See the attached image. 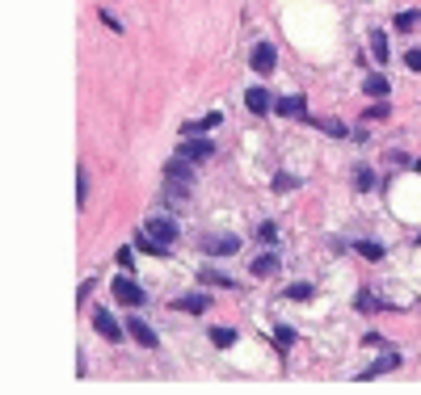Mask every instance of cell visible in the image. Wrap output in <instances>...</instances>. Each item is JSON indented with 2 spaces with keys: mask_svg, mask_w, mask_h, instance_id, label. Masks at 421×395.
<instances>
[{
  "mask_svg": "<svg viewBox=\"0 0 421 395\" xmlns=\"http://www.w3.org/2000/svg\"><path fill=\"white\" fill-rule=\"evenodd\" d=\"M210 341H215L220 349H228V345H236V332L232 328H210Z\"/></svg>",
  "mask_w": 421,
  "mask_h": 395,
  "instance_id": "cell-19",
  "label": "cell"
},
{
  "mask_svg": "<svg viewBox=\"0 0 421 395\" xmlns=\"http://www.w3.org/2000/svg\"><path fill=\"white\" fill-rule=\"evenodd\" d=\"M404 64H409V72H421V50H409Z\"/></svg>",
  "mask_w": 421,
  "mask_h": 395,
  "instance_id": "cell-31",
  "label": "cell"
},
{
  "mask_svg": "<svg viewBox=\"0 0 421 395\" xmlns=\"http://www.w3.org/2000/svg\"><path fill=\"white\" fill-rule=\"evenodd\" d=\"M417 26H421V13L417 9H409V13L396 17V30H417Z\"/></svg>",
  "mask_w": 421,
  "mask_h": 395,
  "instance_id": "cell-21",
  "label": "cell"
},
{
  "mask_svg": "<svg viewBox=\"0 0 421 395\" xmlns=\"http://www.w3.org/2000/svg\"><path fill=\"white\" fill-rule=\"evenodd\" d=\"M257 240H261V244H274V240H278V228H274V223H261V228H257Z\"/></svg>",
  "mask_w": 421,
  "mask_h": 395,
  "instance_id": "cell-25",
  "label": "cell"
},
{
  "mask_svg": "<svg viewBox=\"0 0 421 395\" xmlns=\"http://www.w3.org/2000/svg\"><path fill=\"white\" fill-rule=\"evenodd\" d=\"M270 185H274V190H295L299 181H295L291 173H274V181H270Z\"/></svg>",
  "mask_w": 421,
  "mask_h": 395,
  "instance_id": "cell-27",
  "label": "cell"
},
{
  "mask_svg": "<svg viewBox=\"0 0 421 395\" xmlns=\"http://www.w3.org/2000/svg\"><path fill=\"white\" fill-rule=\"evenodd\" d=\"M220 122H224V114H220V109H210V114H202L198 122H186V127H181V135H198V131H215Z\"/></svg>",
  "mask_w": 421,
  "mask_h": 395,
  "instance_id": "cell-12",
  "label": "cell"
},
{
  "mask_svg": "<svg viewBox=\"0 0 421 395\" xmlns=\"http://www.w3.org/2000/svg\"><path fill=\"white\" fill-rule=\"evenodd\" d=\"M388 114H392V109H388V101H379V105H371V109H366L362 118H366V122H384Z\"/></svg>",
  "mask_w": 421,
  "mask_h": 395,
  "instance_id": "cell-23",
  "label": "cell"
},
{
  "mask_svg": "<svg viewBox=\"0 0 421 395\" xmlns=\"http://www.w3.org/2000/svg\"><path fill=\"white\" fill-rule=\"evenodd\" d=\"M274 64H278V50H274L270 42H257V46H253V72H257V76H270Z\"/></svg>",
  "mask_w": 421,
  "mask_h": 395,
  "instance_id": "cell-4",
  "label": "cell"
},
{
  "mask_svg": "<svg viewBox=\"0 0 421 395\" xmlns=\"http://www.w3.org/2000/svg\"><path fill=\"white\" fill-rule=\"evenodd\" d=\"M165 177H169L173 185H181V190H186V185L194 181V173H190V160H181V156H177V160H169V168H165Z\"/></svg>",
  "mask_w": 421,
  "mask_h": 395,
  "instance_id": "cell-10",
  "label": "cell"
},
{
  "mask_svg": "<svg viewBox=\"0 0 421 395\" xmlns=\"http://www.w3.org/2000/svg\"><path fill=\"white\" fill-rule=\"evenodd\" d=\"M206 307H210L206 295H181V299H173V311H194V315H198V311H206Z\"/></svg>",
  "mask_w": 421,
  "mask_h": 395,
  "instance_id": "cell-14",
  "label": "cell"
},
{
  "mask_svg": "<svg viewBox=\"0 0 421 395\" xmlns=\"http://www.w3.org/2000/svg\"><path fill=\"white\" fill-rule=\"evenodd\" d=\"M93 328H97V332H101L110 345H114V341H123V328H118V320H114L110 311H105V307H97V311H93Z\"/></svg>",
  "mask_w": 421,
  "mask_h": 395,
  "instance_id": "cell-5",
  "label": "cell"
},
{
  "mask_svg": "<svg viewBox=\"0 0 421 395\" xmlns=\"http://www.w3.org/2000/svg\"><path fill=\"white\" fill-rule=\"evenodd\" d=\"M354 248H358V252H362L366 261H379V257H384V244H375V240H358Z\"/></svg>",
  "mask_w": 421,
  "mask_h": 395,
  "instance_id": "cell-18",
  "label": "cell"
},
{
  "mask_svg": "<svg viewBox=\"0 0 421 395\" xmlns=\"http://www.w3.org/2000/svg\"><path fill=\"white\" fill-rule=\"evenodd\" d=\"M362 89L371 93V97H388V76H384V72H375V76H366V80H362Z\"/></svg>",
  "mask_w": 421,
  "mask_h": 395,
  "instance_id": "cell-16",
  "label": "cell"
},
{
  "mask_svg": "<svg viewBox=\"0 0 421 395\" xmlns=\"http://www.w3.org/2000/svg\"><path fill=\"white\" fill-rule=\"evenodd\" d=\"M274 114H283V118H307V101L303 97H274Z\"/></svg>",
  "mask_w": 421,
  "mask_h": 395,
  "instance_id": "cell-7",
  "label": "cell"
},
{
  "mask_svg": "<svg viewBox=\"0 0 421 395\" xmlns=\"http://www.w3.org/2000/svg\"><path fill=\"white\" fill-rule=\"evenodd\" d=\"M375 185V173L371 168H358V190H371Z\"/></svg>",
  "mask_w": 421,
  "mask_h": 395,
  "instance_id": "cell-28",
  "label": "cell"
},
{
  "mask_svg": "<svg viewBox=\"0 0 421 395\" xmlns=\"http://www.w3.org/2000/svg\"><path fill=\"white\" fill-rule=\"evenodd\" d=\"M135 244H139V248H143V252H147V257H165V252H169V248H165V244H161V240H152V236H147V232H143V228H139V240H135Z\"/></svg>",
  "mask_w": 421,
  "mask_h": 395,
  "instance_id": "cell-17",
  "label": "cell"
},
{
  "mask_svg": "<svg viewBox=\"0 0 421 395\" xmlns=\"http://www.w3.org/2000/svg\"><path fill=\"white\" fill-rule=\"evenodd\" d=\"M371 55H375V59H379V64H384V59H388V38H384V34H379V30H375V34H371Z\"/></svg>",
  "mask_w": 421,
  "mask_h": 395,
  "instance_id": "cell-20",
  "label": "cell"
},
{
  "mask_svg": "<svg viewBox=\"0 0 421 395\" xmlns=\"http://www.w3.org/2000/svg\"><path fill=\"white\" fill-rule=\"evenodd\" d=\"M303 122H312V127H321L325 135H333V139H346V122H337V118H303Z\"/></svg>",
  "mask_w": 421,
  "mask_h": 395,
  "instance_id": "cell-15",
  "label": "cell"
},
{
  "mask_svg": "<svg viewBox=\"0 0 421 395\" xmlns=\"http://www.w3.org/2000/svg\"><path fill=\"white\" fill-rule=\"evenodd\" d=\"M127 332L135 336V341H139L143 349H156V332L143 324V315H131V320H127Z\"/></svg>",
  "mask_w": 421,
  "mask_h": 395,
  "instance_id": "cell-9",
  "label": "cell"
},
{
  "mask_svg": "<svg viewBox=\"0 0 421 395\" xmlns=\"http://www.w3.org/2000/svg\"><path fill=\"white\" fill-rule=\"evenodd\" d=\"M274 345H283V349H287V345H295V328L278 324V328H274Z\"/></svg>",
  "mask_w": 421,
  "mask_h": 395,
  "instance_id": "cell-22",
  "label": "cell"
},
{
  "mask_svg": "<svg viewBox=\"0 0 421 395\" xmlns=\"http://www.w3.org/2000/svg\"><path fill=\"white\" fill-rule=\"evenodd\" d=\"M210 151H215V143H210V139H194V135H186V139L177 143V156H181V160H190V164L210 160Z\"/></svg>",
  "mask_w": 421,
  "mask_h": 395,
  "instance_id": "cell-3",
  "label": "cell"
},
{
  "mask_svg": "<svg viewBox=\"0 0 421 395\" xmlns=\"http://www.w3.org/2000/svg\"><path fill=\"white\" fill-rule=\"evenodd\" d=\"M236 248H240L236 236H202V252H206V257H228V252H236Z\"/></svg>",
  "mask_w": 421,
  "mask_h": 395,
  "instance_id": "cell-6",
  "label": "cell"
},
{
  "mask_svg": "<svg viewBox=\"0 0 421 395\" xmlns=\"http://www.w3.org/2000/svg\"><path fill=\"white\" fill-rule=\"evenodd\" d=\"M316 291H312V282H299V286H291L287 291V299H295V303H303V299H312Z\"/></svg>",
  "mask_w": 421,
  "mask_h": 395,
  "instance_id": "cell-24",
  "label": "cell"
},
{
  "mask_svg": "<svg viewBox=\"0 0 421 395\" xmlns=\"http://www.w3.org/2000/svg\"><path fill=\"white\" fill-rule=\"evenodd\" d=\"M110 291H114V299H118L123 307H143V303H147L143 286H139V282H131V277H114Z\"/></svg>",
  "mask_w": 421,
  "mask_h": 395,
  "instance_id": "cell-1",
  "label": "cell"
},
{
  "mask_svg": "<svg viewBox=\"0 0 421 395\" xmlns=\"http://www.w3.org/2000/svg\"><path fill=\"white\" fill-rule=\"evenodd\" d=\"M101 21H105V26H110V30H114V34H118V30H123V21H118V17H114V13H110V9H101Z\"/></svg>",
  "mask_w": 421,
  "mask_h": 395,
  "instance_id": "cell-30",
  "label": "cell"
},
{
  "mask_svg": "<svg viewBox=\"0 0 421 395\" xmlns=\"http://www.w3.org/2000/svg\"><path fill=\"white\" fill-rule=\"evenodd\" d=\"M198 282H215V286H236V282H228L224 273H210V269H202V273H198Z\"/></svg>",
  "mask_w": 421,
  "mask_h": 395,
  "instance_id": "cell-26",
  "label": "cell"
},
{
  "mask_svg": "<svg viewBox=\"0 0 421 395\" xmlns=\"http://www.w3.org/2000/svg\"><path fill=\"white\" fill-rule=\"evenodd\" d=\"M143 232L152 236V240H161L165 248L177 240V223L169 219V214H152V219H143Z\"/></svg>",
  "mask_w": 421,
  "mask_h": 395,
  "instance_id": "cell-2",
  "label": "cell"
},
{
  "mask_svg": "<svg viewBox=\"0 0 421 395\" xmlns=\"http://www.w3.org/2000/svg\"><path fill=\"white\" fill-rule=\"evenodd\" d=\"M84 194H89V185H84V168H76V202L84 206Z\"/></svg>",
  "mask_w": 421,
  "mask_h": 395,
  "instance_id": "cell-29",
  "label": "cell"
},
{
  "mask_svg": "<svg viewBox=\"0 0 421 395\" xmlns=\"http://www.w3.org/2000/svg\"><path fill=\"white\" fill-rule=\"evenodd\" d=\"M253 273H257V277H270V273H278V248L261 252V257L253 261Z\"/></svg>",
  "mask_w": 421,
  "mask_h": 395,
  "instance_id": "cell-13",
  "label": "cell"
},
{
  "mask_svg": "<svg viewBox=\"0 0 421 395\" xmlns=\"http://www.w3.org/2000/svg\"><path fill=\"white\" fill-rule=\"evenodd\" d=\"M244 105L253 109V114H270V109H274V97L261 89V84H253V89L244 93Z\"/></svg>",
  "mask_w": 421,
  "mask_h": 395,
  "instance_id": "cell-8",
  "label": "cell"
},
{
  "mask_svg": "<svg viewBox=\"0 0 421 395\" xmlns=\"http://www.w3.org/2000/svg\"><path fill=\"white\" fill-rule=\"evenodd\" d=\"M396 366H400V358H396V353H384L375 366H366V370L358 374V383H371V378H379V374H388V370H396Z\"/></svg>",
  "mask_w": 421,
  "mask_h": 395,
  "instance_id": "cell-11",
  "label": "cell"
}]
</instances>
